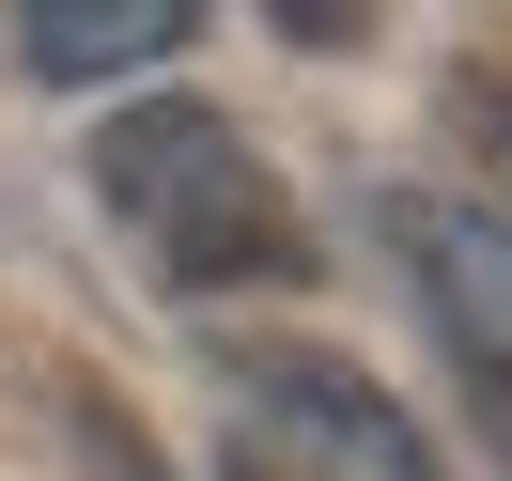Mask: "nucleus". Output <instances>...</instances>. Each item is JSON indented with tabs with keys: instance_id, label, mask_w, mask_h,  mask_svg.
Segmentation results:
<instances>
[{
	"instance_id": "f257e3e1",
	"label": "nucleus",
	"mask_w": 512,
	"mask_h": 481,
	"mask_svg": "<svg viewBox=\"0 0 512 481\" xmlns=\"http://www.w3.org/2000/svg\"><path fill=\"white\" fill-rule=\"evenodd\" d=\"M94 202L109 233L140 249L156 295H264L311 280V233H295V187L249 156V125L202 94H140L94 125Z\"/></svg>"
},
{
	"instance_id": "f03ea898",
	"label": "nucleus",
	"mask_w": 512,
	"mask_h": 481,
	"mask_svg": "<svg viewBox=\"0 0 512 481\" xmlns=\"http://www.w3.org/2000/svg\"><path fill=\"white\" fill-rule=\"evenodd\" d=\"M218 373H233V419H249V450H233L249 481H450L435 435L326 342H249Z\"/></svg>"
},
{
	"instance_id": "7ed1b4c3",
	"label": "nucleus",
	"mask_w": 512,
	"mask_h": 481,
	"mask_svg": "<svg viewBox=\"0 0 512 481\" xmlns=\"http://www.w3.org/2000/svg\"><path fill=\"white\" fill-rule=\"evenodd\" d=\"M388 249H404V280H419V311H435V342L481 373V404H512V218L419 171V187H388Z\"/></svg>"
},
{
	"instance_id": "20e7f679",
	"label": "nucleus",
	"mask_w": 512,
	"mask_h": 481,
	"mask_svg": "<svg viewBox=\"0 0 512 481\" xmlns=\"http://www.w3.org/2000/svg\"><path fill=\"white\" fill-rule=\"evenodd\" d=\"M187 47V0H125V16H32L16 63L32 78H125V63H171Z\"/></svg>"
},
{
	"instance_id": "39448f33",
	"label": "nucleus",
	"mask_w": 512,
	"mask_h": 481,
	"mask_svg": "<svg viewBox=\"0 0 512 481\" xmlns=\"http://www.w3.org/2000/svg\"><path fill=\"white\" fill-rule=\"evenodd\" d=\"M233 481H249V466H233Z\"/></svg>"
}]
</instances>
